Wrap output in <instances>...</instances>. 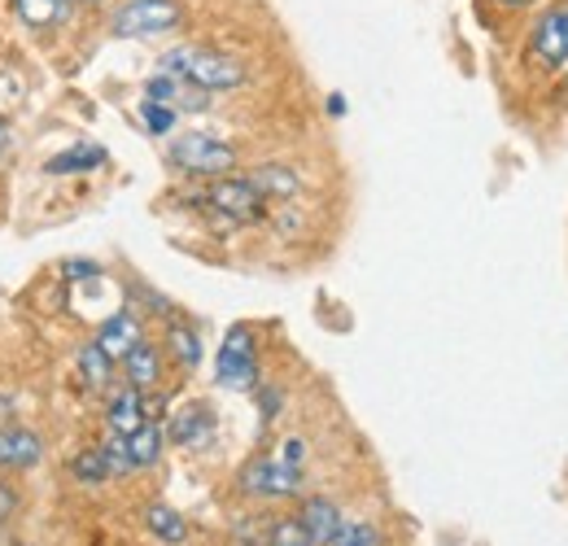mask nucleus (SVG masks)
<instances>
[{
    "label": "nucleus",
    "mask_w": 568,
    "mask_h": 546,
    "mask_svg": "<svg viewBox=\"0 0 568 546\" xmlns=\"http://www.w3.org/2000/svg\"><path fill=\"white\" fill-rule=\"evenodd\" d=\"M202 214H211L219 228H245L258 223L267 214V198L250 184V175H219L206 180V189L197 193Z\"/></svg>",
    "instance_id": "nucleus-1"
},
{
    "label": "nucleus",
    "mask_w": 568,
    "mask_h": 546,
    "mask_svg": "<svg viewBox=\"0 0 568 546\" xmlns=\"http://www.w3.org/2000/svg\"><path fill=\"white\" fill-rule=\"evenodd\" d=\"M166 162L193 180H219L236 171V144L206 136V132H184L166 144Z\"/></svg>",
    "instance_id": "nucleus-2"
},
{
    "label": "nucleus",
    "mask_w": 568,
    "mask_h": 546,
    "mask_svg": "<svg viewBox=\"0 0 568 546\" xmlns=\"http://www.w3.org/2000/svg\"><path fill=\"white\" fill-rule=\"evenodd\" d=\"M184 22L180 0H123L110 13V36L119 40H149V36H171Z\"/></svg>",
    "instance_id": "nucleus-3"
},
{
    "label": "nucleus",
    "mask_w": 568,
    "mask_h": 546,
    "mask_svg": "<svg viewBox=\"0 0 568 546\" xmlns=\"http://www.w3.org/2000/svg\"><path fill=\"white\" fill-rule=\"evenodd\" d=\"M214 381L223 390H258V337L250 324H232L214 354Z\"/></svg>",
    "instance_id": "nucleus-4"
},
{
    "label": "nucleus",
    "mask_w": 568,
    "mask_h": 546,
    "mask_svg": "<svg viewBox=\"0 0 568 546\" xmlns=\"http://www.w3.org/2000/svg\"><path fill=\"white\" fill-rule=\"evenodd\" d=\"M306 485V473H293L288 464H281L272 451L267 455H254L241 473H236V489L254 503H284V498H297Z\"/></svg>",
    "instance_id": "nucleus-5"
},
{
    "label": "nucleus",
    "mask_w": 568,
    "mask_h": 546,
    "mask_svg": "<svg viewBox=\"0 0 568 546\" xmlns=\"http://www.w3.org/2000/svg\"><path fill=\"white\" fill-rule=\"evenodd\" d=\"M184 79H189L193 88H202V92H236L250 74H245V67H241L236 58H227V53H219V49H197V44H189Z\"/></svg>",
    "instance_id": "nucleus-6"
},
{
    "label": "nucleus",
    "mask_w": 568,
    "mask_h": 546,
    "mask_svg": "<svg viewBox=\"0 0 568 546\" xmlns=\"http://www.w3.org/2000/svg\"><path fill=\"white\" fill-rule=\"evenodd\" d=\"M44 437L31 428V424H0V477H22V473H36L44 464Z\"/></svg>",
    "instance_id": "nucleus-7"
},
{
    "label": "nucleus",
    "mask_w": 568,
    "mask_h": 546,
    "mask_svg": "<svg viewBox=\"0 0 568 546\" xmlns=\"http://www.w3.org/2000/svg\"><path fill=\"white\" fill-rule=\"evenodd\" d=\"M529 53L547 70H560L568 62V0L538 18V27L529 36Z\"/></svg>",
    "instance_id": "nucleus-8"
},
{
    "label": "nucleus",
    "mask_w": 568,
    "mask_h": 546,
    "mask_svg": "<svg viewBox=\"0 0 568 546\" xmlns=\"http://www.w3.org/2000/svg\"><path fill=\"white\" fill-rule=\"evenodd\" d=\"M162 433H166V442L180 446V451H202L214 437V411L206 407V403H189V407H180L166 419Z\"/></svg>",
    "instance_id": "nucleus-9"
},
{
    "label": "nucleus",
    "mask_w": 568,
    "mask_h": 546,
    "mask_svg": "<svg viewBox=\"0 0 568 546\" xmlns=\"http://www.w3.org/2000/svg\"><path fill=\"white\" fill-rule=\"evenodd\" d=\"M162 367H166V350L144 342V337L123 354V376H128V385L141 390V394L162 385Z\"/></svg>",
    "instance_id": "nucleus-10"
},
{
    "label": "nucleus",
    "mask_w": 568,
    "mask_h": 546,
    "mask_svg": "<svg viewBox=\"0 0 568 546\" xmlns=\"http://www.w3.org/2000/svg\"><path fill=\"white\" fill-rule=\"evenodd\" d=\"M297 520H302L311 546H328L333 534H337V525H342V507L328 494H306L302 507H297Z\"/></svg>",
    "instance_id": "nucleus-11"
},
{
    "label": "nucleus",
    "mask_w": 568,
    "mask_h": 546,
    "mask_svg": "<svg viewBox=\"0 0 568 546\" xmlns=\"http://www.w3.org/2000/svg\"><path fill=\"white\" fill-rule=\"evenodd\" d=\"M144 337V328H141V311H119V315H110L101 328H97V337L92 342L101 345L114 363H123V354L132 350V345Z\"/></svg>",
    "instance_id": "nucleus-12"
},
{
    "label": "nucleus",
    "mask_w": 568,
    "mask_h": 546,
    "mask_svg": "<svg viewBox=\"0 0 568 546\" xmlns=\"http://www.w3.org/2000/svg\"><path fill=\"white\" fill-rule=\"evenodd\" d=\"M114 367H119V363H114L97 342H88L74 350V372H79V381H83L88 394L110 390V385H114Z\"/></svg>",
    "instance_id": "nucleus-13"
},
{
    "label": "nucleus",
    "mask_w": 568,
    "mask_h": 546,
    "mask_svg": "<svg viewBox=\"0 0 568 546\" xmlns=\"http://www.w3.org/2000/svg\"><path fill=\"white\" fill-rule=\"evenodd\" d=\"M105 162H110V153H105L101 144L79 140V144L53 153V158L44 162V175H88V171H97V166H105Z\"/></svg>",
    "instance_id": "nucleus-14"
},
{
    "label": "nucleus",
    "mask_w": 568,
    "mask_h": 546,
    "mask_svg": "<svg viewBox=\"0 0 568 546\" xmlns=\"http://www.w3.org/2000/svg\"><path fill=\"white\" fill-rule=\"evenodd\" d=\"M250 184L267 198V202H293L302 193V175L293 166H281V162H267V166H254L250 171Z\"/></svg>",
    "instance_id": "nucleus-15"
},
{
    "label": "nucleus",
    "mask_w": 568,
    "mask_h": 546,
    "mask_svg": "<svg viewBox=\"0 0 568 546\" xmlns=\"http://www.w3.org/2000/svg\"><path fill=\"white\" fill-rule=\"evenodd\" d=\"M13 13L31 31H58V27H67L74 4L71 0H13Z\"/></svg>",
    "instance_id": "nucleus-16"
},
{
    "label": "nucleus",
    "mask_w": 568,
    "mask_h": 546,
    "mask_svg": "<svg viewBox=\"0 0 568 546\" xmlns=\"http://www.w3.org/2000/svg\"><path fill=\"white\" fill-rule=\"evenodd\" d=\"M144 424V407H141V390H132V385H123V390H114L110 394V403H105V428L110 433H136Z\"/></svg>",
    "instance_id": "nucleus-17"
},
{
    "label": "nucleus",
    "mask_w": 568,
    "mask_h": 546,
    "mask_svg": "<svg viewBox=\"0 0 568 546\" xmlns=\"http://www.w3.org/2000/svg\"><path fill=\"white\" fill-rule=\"evenodd\" d=\"M144 529L166 546L189 543V520H184L175 507H166V503H149V507H144Z\"/></svg>",
    "instance_id": "nucleus-18"
},
{
    "label": "nucleus",
    "mask_w": 568,
    "mask_h": 546,
    "mask_svg": "<svg viewBox=\"0 0 568 546\" xmlns=\"http://www.w3.org/2000/svg\"><path fill=\"white\" fill-rule=\"evenodd\" d=\"M162 350H166L184 372H197V363H202V337H197V328L184 324V320H171V324H166Z\"/></svg>",
    "instance_id": "nucleus-19"
},
{
    "label": "nucleus",
    "mask_w": 568,
    "mask_h": 546,
    "mask_svg": "<svg viewBox=\"0 0 568 546\" xmlns=\"http://www.w3.org/2000/svg\"><path fill=\"white\" fill-rule=\"evenodd\" d=\"M128 451H132L136 473L158 468V459H162V451H166V433H162V424H141L136 433H128Z\"/></svg>",
    "instance_id": "nucleus-20"
},
{
    "label": "nucleus",
    "mask_w": 568,
    "mask_h": 546,
    "mask_svg": "<svg viewBox=\"0 0 568 546\" xmlns=\"http://www.w3.org/2000/svg\"><path fill=\"white\" fill-rule=\"evenodd\" d=\"M67 473H71L74 485H83V489H97V485H105L110 477V464H105V455H101V446H83V451H74L71 464H67Z\"/></svg>",
    "instance_id": "nucleus-21"
},
{
    "label": "nucleus",
    "mask_w": 568,
    "mask_h": 546,
    "mask_svg": "<svg viewBox=\"0 0 568 546\" xmlns=\"http://www.w3.org/2000/svg\"><path fill=\"white\" fill-rule=\"evenodd\" d=\"M101 446V455H105V464H110V477H132L136 473V464H132V451H128V437L123 433H110L105 428V437L97 442Z\"/></svg>",
    "instance_id": "nucleus-22"
},
{
    "label": "nucleus",
    "mask_w": 568,
    "mask_h": 546,
    "mask_svg": "<svg viewBox=\"0 0 568 546\" xmlns=\"http://www.w3.org/2000/svg\"><path fill=\"white\" fill-rule=\"evenodd\" d=\"M141 123L149 136H171L175 132V123H180V110H171V105H162V101H149V97H141Z\"/></svg>",
    "instance_id": "nucleus-23"
},
{
    "label": "nucleus",
    "mask_w": 568,
    "mask_h": 546,
    "mask_svg": "<svg viewBox=\"0 0 568 546\" xmlns=\"http://www.w3.org/2000/svg\"><path fill=\"white\" fill-rule=\"evenodd\" d=\"M328 546H385V538H381V529L372 520H346L342 516V525H337Z\"/></svg>",
    "instance_id": "nucleus-24"
},
{
    "label": "nucleus",
    "mask_w": 568,
    "mask_h": 546,
    "mask_svg": "<svg viewBox=\"0 0 568 546\" xmlns=\"http://www.w3.org/2000/svg\"><path fill=\"white\" fill-rule=\"evenodd\" d=\"M267 546H311V538L297 516H281V520H267Z\"/></svg>",
    "instance_id": "nucleus-25"
},
{
    "label": "nucleus",
    "mask_w": 568,
    "mask_h": 546,
    "mask_svg": "<svg viewBox=\"0 0 568 546\" xmlns=\"http://www.w3.org/2000/svg\"><path fill=\"white\" fill-rule=\"evenodd\" d=\"M281 464H288L293 473H306V459H311V446H306V437H297V433H288L281 446L272 451Z\"/></svg>",
    "instance_id": "nucleus-26"
},
{
    "label": "nucleus",
    "mask_w": 568,
    "mask_h": 546,
    "mask_svg": "<svg viewBox=\"0 0 568 546\" xmlns=\"http://www.w3.org/2000/svg\"><path fill=\"white\" fill-rule=\"evenodd\" d=\"M18 507H22V494H18V485H9V481L0 477V529L18 516Z\"/></svg>",
    "instance_id": "nucleus-27"
},
{
    "label": "nucleus",
    "mask_w": 568,
    "mask_h": 546,
    "mask_svg": "<svg viewBox=\"0 0 568 546\" xmlns=\"http://www.w3.org/2000/svg\"><path fill=\"white\" fill-rule=\"evenodd\" d=\"M284 407V394L276 385H263L258 390V411H263V419H276V411Z\"/></svg>",
    "instance_id": "nucleus-28"
},
{
    "label": "nucleus",
    "mask_w": 568,
    "mask_h": 546,
    "mask_svg": "<svg viewBox=\"0 0 568 546\" xmlns=\"http://www.w3.org/2000/svg\"><path fill=\"white\" fill-rule=\"evenodd\" d=\"M62 272H67V275H88V280H97V275H101V267H97V263H83V259H71V263H67Z\"/></svg>",
    "instance_id": "nucleus-29"
},
{
    "label": "nucleus",
    "mask_w": 568,
    "mask_h": 546,
    "mask_svg": "<svg viewBox=\"0 0 568 546\" xmlns=\"http://www.w3.org/2000/svg\"><path fill=\"white\" fill-rule=\"evenodd\" d=\"M328 114H333V119H342V114H346V97H342V92H333V97H328Z\"/></svg>",
    "instance_id": "nucleus-30"
},
{
    "label": "nucleus",
    "mask_w": 568,
    "mask_h": 546,
    "mask_svg": "<svg viewBox=\"0 0 568 546\" xmlns=\"http://www.w3.org/2000/svg\"><path fill=\"white\" fill-rule=\"evenodd\" d=\"M9 136H13V128H9V119L0 114V158H4V149H9Z\"/></svg>",
    "instance_id": "nucleus-31"
},
{
    "label": "nucleus",
    "mask_w": 568,
    "mask_h": 546,
    "mask_svg": "<svg viewBox=\"0 0 568 546\" xmlns=\"http://www.w3.org/2000/svg\"><path fill=\"white\" fill-rule=\"evenodd\" d=\"M13 419V398H0V424H9Z\"/></svg>",
    "instance_id": "nucleus-32"
},
{
    "label": "nucleus",
    "mask_w": 568,
    "mask_h": 546,
    "mask_svg": "<svg viewBox=\"0 0 568 546\" xmlns=\"http://www.w3.org/2000/svg\"><path fill=\"white\" fill-rule=\"evenodd\" d=\"M498 4H507V9H525V4H534V0H498Z\"/></svg>",
    "instance_id": "nucleus-33"
},
{
    "label": "nucleus",
    "mask_w": 568,
    "mask_h": 546,
    "mask_svg": "<svg viewBox=\"0 0 568 546\" xmlns=\"http://www.w3.org/2000/svg\"><path fill=\"white\" fill-rule=\"evenodd\" d=\"M236 546H267V538H245V543H236Z\"/></svg>",
    "instance_id": "nucleus-34"
},
{
    "label": "nucleus",
    "mask_w": 568,
    "mask_h": 546,
    "mask_svg": "<svg viewBox=\"0 0 568 546\" xmlns=\"http://www.w3.org/2000/svg\"><path fill=\"white\" fill-rule=\"evenodd\" d=\"M71 4H97V0H71Z\"/></svg>",
    "instance_id": "nucleus-35"
}]
</instances>
